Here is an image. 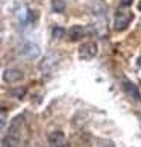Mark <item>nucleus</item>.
Instances as JSON below:
<instances>
[{
	"label": "nucleus",
	"mask_w": 141,
	"mask_h": 147,
	"mask_svg": "<svg viewBox=\"0 0 141 147\" xmlns=\"http://www.w3.org/2000/svg\"><path fill=\"white\" fill-rule=\"evenodd\" d=\"M132 18H134V15L131 11H120V12H117L115 18H114V29L118 32L124 30L129 26V23L132 21Z\"/></svg>",
	"instance_id": "nucleus-1"
},
{
	"label": "nucleus",
	"mask_w": 141,
	"mask_h": 147,
	"mask_svg": "<svg viewBox=\"0 0 141 147\" xmlns=\"http://www.w3.org/2000/svg\"><path fill=\"white\" fill-rule=\"evenodd\" d=\"M97 52H99V47H97V44L94 41L84 42L79 49V58L82 61H90V59H93L97 55Z\"/></svg>",
	"instance_id": "nucleus-2"
},
{
	"label": "nucleus",
	"mask_w": 141,
	"mask_h": 147,
	"mask_svg": "<svg viewBox=\"0 0 141 147\" xmlns=\"http://www.w3.org/2000/svg\"><path fill=\"white\" fill-rule=\"evenodd\" d=\"M59 59H61V56L56 55V53H53V55H47V56L40 62V71H41L43 74L52 73L53 70H55V67L59 64Z\"/></svg>",
	"instance_id": "nucleus-3"
},
{
	"label": "nucleus",
	"mask_w": 141,
	"mask_h": 147,
	"mask_svg": "<svg viewBox=\"0 0 141 147\" xmlns=\"http://www.w3.org/2000/svg\"><path fill=\"white\" fill-rule=\"evenodd\" d=\"M24 78V74L21 70L18 68H6L2 74V79L5 80L6 84H15V82H20L21 79Z\"/></svg>",
	"instance_id": "nucleus-4"
},
{
	"label": "nucleus",
	"mask_w": 141,
	"mask_h": 147,
	"mask_svg": "<svg viewBox=\"0 0 141 147\" xmlns=\"http://www.w3.org/2000/svg\"><path fill=\"white\" fill-rule=\"evenodd\" d=\"M91 12L97 17H105L108 12V5L103 0H94L93 5H91Z\"/></svg>",
	"instance_id": "nucleus-5"
},
{
	"label": "nucleus",
	"mask_w": 141,
	"mask_h": 147,
	"mask_svg": "<svg viewBox=\"0 0 141 147\" xmlns=\"http://www.w3.org/2000/svg\"><path fill=\"white\" fill-rule=\"evenodd\" d=\"M123 90H124V92H126V94L131 97V99H134L135 102H138V100L141 99L137 85H134L132 82H129V80H124V82H123Z\"/></svg>",
	"instance_id": "nucleus-6"
},
{
	"label": "nucleus",
	"mask_w": 141,
	"mask_h": 147,
	"mask_svg": "<svg viewBox=\"0 0 141 147\" xmlns=\"http://www.w3.org/2000/svg\"><path fill=\"white\" fill-rule=\"evenodd\" d=\"M21 55L26 56V58H36L40 55V47L34 42H26L21 49Z\"/></svg>",
	"instance_id": "nucleus-7"
},
{
	"label": "nucleus",
	"mask_w": 141,
	"mask_h": 147,
	"mask_svg": "<svg viewBox=\"0 0 141 147\" xmlns=\"http://www.w3.org/2000/svg\"><path fill=\"white\" fill-rule=\"evenodd\" d=\"M49 143L53 147H59L61 144L65 143V135H64L61 130H56V132H52L49 135Z\"/></svg>",
	"instance_id": "nucleus-8"
},
{
	"label": "nucleus",
	"mask_w": 141,
	"mask_h": 147,
	"mask_svg": "<svg viewBox=\"0 0 141 147\" xmlns=\"http://www.w3.org/2000/svg\"><path fill=\"white\" fill-rule=\"evenodd\" d=\"M84 35H85V29L82 26H72L68 30V36L72 41H79L80 38H84Z\"/></svg>",
	"instance_id": "nucleus-9"
},
{
	"label": "nucleus",
	"mask_w": 141,
	"mask_h": 147,
	"mask_svg": "<svg viewBox=\"0 0 141 147\" xmlns=\"http://www.w3.org/2000/svg\"><path fill=\"white\" fill-rule=\"evenodd\" d=\"M52 9L55 12H64L65 11V2L64 0H52Z\"/></svg>",
	"instance_id": "nucleus-10"
},
{
	"label": "nucleus",
	"mask_w": 141,
	"mask_h": 147,
	"mask_svg": "<svg viewBox=\"0 0 141 147\" xmlns=\"http://www.w3.org/2000/svg\"><path fill=\"white\" fill-rule=\"evenodd\" d=\"M52 35H53V38H56V40H61V38L65 35V29H64V28H59V26H56V28H53Z\"/></svg>",
	"instance_id": "nucleus-11"
},
{
	"label": "nucleus",
	"mask_w": 141,
	"mask_h": 147,
	"mask_svg": "<svg viewBox=\"0 0 141 147\" xmlns=\"http://www.w3.org/2000/svg\"><path fill=\"white\" fill-rule=\"evenodd\" d=\"M26 94V88H17V90H12V96L17 97V99H23Z\"/></svg>",
	"instance_id": "nucleus-12"
},
{
	"label": "nucleus",
	"mask_w": 141,
	"mask_h": 147,
	"mask_svg": "<svg viewBox=\"0 0 141 147\" xmlns=\"http://www.w3.org/2000/svg\"><path fill=\"white\" fill-rule=\"evenodd\" d=\"M120 5H121L123 8H126V6H131V5H132V0H121V2H120Z\"/></svg>",
	"instance_id": "nucleus-13"
},
{
	"label": "nucleus",
	"mask_w": 141,
	"mask_h": 147,
	"mask_svg": "<svg viewBox=\"0 0 141 147\" xmlns=\"http://www.w3.org/2000/svg\"><path fill=\"white\" fill-rule=\"evenodd\" d=\"M5 126H6V121H5V117L0 115V130H2Z\"/></svg>",
	"instance_id": "nucleus-14"
},
{
	"label": "nucleus",
	"mask_w": 141,
	"mask_h": 147,
	"mask_svg": "<svg viewBox=\"0 0 141 147\" xmlns=\"http://www.w3.org/2000/svg\"><path fill=\"white\" fill-rule=\"evenodd\" d=\"M59 147H72V146H70L68 143H64V144H61V146H59Z\"/></svg>",
	"instance_id": "nucleus-15"
},
{
	"label": "nucleus",
	"mask_w": 141,
	"mask_h": 147,
	"mask_svg": "<svg viewBox=\"0 0 141 147\" xmlns=\"http://www.w3.org/2000/svg\"><path fill=\"white\" fill-rule=\"evenodd\" d=\"M138 9H140V11H141V2H140V3H138Z\"/></svg>",
	"instance_id": "nucleus-16"
}]
</instances>
